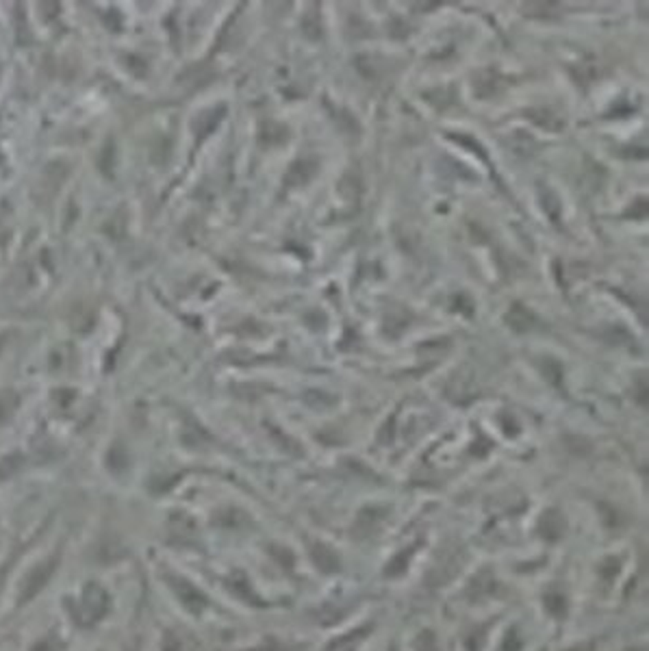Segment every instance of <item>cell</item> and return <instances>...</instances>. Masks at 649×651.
Returning <instances> with one entry per match:
<instances>
[{"label":"cell","mask_w":649,"mask_h":651,"mask_svg":"<svg viewBox=\"0 0 649 651\" xmlns=\"http://www.w3.org/2000/svg\"><path fill=\"white\" fill-rule=\"evenodd\" d=\"M571 651H582V649H580V647H578V649H571Z\"/></svg>","instance_id":"cell-2"},{"label":"cell","mask_w":649,"mask_h":651,"mask_svg":"<svg viewBox=\"0 0 649 651\" xmlns=\"http://www.w3.org/2000/svg\"><path fill=\"white\" fill-rule=\"evenodd\" d=\"M54 566H57V560H48V562H44L41 566H37V569L31 573V577L24 582V586H22V597L24 599H31L33 595L46 584V580L50 577V573L54 571Z\"/></svg>","instance_id":"cell-1"}]
</instances>
